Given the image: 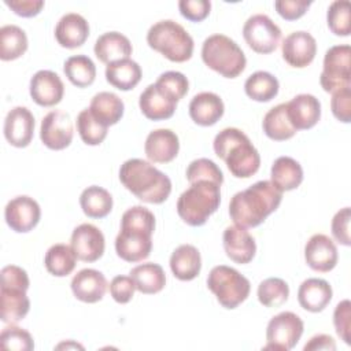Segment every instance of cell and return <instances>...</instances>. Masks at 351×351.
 Returning <instances> with one entry per match:
<instances>
[{"label":"cell","instance_id":"6da1fadb","mask_svg":"<svg viewBox=\"0 0 351 351\" xmlns=\"http://www.w3.org/2000/svg\"><path fill=\"white\" fill-rule=\"evenodd\" d=\"M155 215L143 206L128 208L121 218V230L115 237L117 255L125 262L147 259L152 251Z\"/></svg>","mask_w":351,"mask_h":351},{"label":"cell","instance_id":"7a4b0ae2","mask_svg":"<svg viewBox=\"0 0 351 351\" xmlns=\"http://www.w3.org/2000/svg\"><path fill=\"white\" fill-rule=\"evenodd\" d=\"M281 200L282 192L271 181L262 180L233 195L229 203V215L240 228H255L278 208Z\"/></svg>","mask_w":351,"mask_h":351},{"label":"cell","instance_id":"3957f363","mask_svg":"<svg viewBox=\"0 0 351 351\" xmlns=\"http://www.w3.org/2000/svg\"><path fill=\"white\" fill-rule=\"evenodd\" d=\"M119 181L129 192L145 203L160 204L171 193L169 176L138 158L128 159L121 165Z\"/></svg>","mask_w":351,"mask_h":351},{"label":"cell","instance_id":"277c9868","mask_svg":"<svg viewBox=\"0 0 351 351\" xmlns=\"http://www.w3.org/2000/svg\"><path fill=\"white\" fill-rule=\"evenodd\" d=\"M215 155L236 178L252 177L261 166V155L248 136L237 128H225L214 138Z\"/></svg>","mask_w":351,"mask_h":351},{"label":"cell","instance_id":"5b68a950","mask_svg":"<svg viewBox=\"0 0 351 351\" xmlns=\"http://www.w3.org/2000/svg\"><path fill=\"white\" fill-rule=\"evenodd\" d=\"M221 203V185L200 180L191 184L177 200V213L189 226H202L207 222Z\"/></svg>","mask_w":351,"mask_h":351},{"label":"cell","instance_id":"8992f818","mask_svg":"<svg viewBox=\"0 0 351 351\" xmlns=\"http://www.w3.org/2000/svg\"><path fill=\"white\" fill-rule=\"evenodd\" d=\"M148 45L176 63L186 62L193 53V38L176 21L163 19L154 23L147 33Z\"/></svg>","mask_w":351,"mask_h":351},{"label":"cell","instance_id":"52a82bcc","mask_svg":"<svg viewBox=\"0 0 351 351\" xmlns=\"http://www.w3.org/2000/svg\"><path fill=\"white\" fill-rule=\"evenodd\" d=\"M204 64L225 78H236L247 64L243 49L225 34L208 36L202 45Z\"/></svg>","mask_w":351,"mask_h":351},{"label":"cell","instance_id":"ba28073f","mask_svg":"<svg viewBox=\"0 0 351 351\" xmlns=\"http://www.w3.org/2000/svg\"><path fill=\"white\" fill-rule=\"evenodd\" d=\"M207 287L215 295L218 303L229 310L241 304L251 291L248 278L226 265H218L211 269L207 277Z\"/></svg>","mask_w":351,"mask_h":351},{"label":"cell","instance_id":"9c48e42d","mask_svg":"<svg viewBox=\"0 0 351 351\" xmlns=\"http://www.w3.org/2000/svg\"><path fill=\"white\" fill-rule=\"evenodd\" d=\"M319 84L329 93L351 86V47L348 44L333 45L325 52Z\"/></svg>","mask_w":351,"mask_h":351},{"label":"cell","instance_id":"30bf717a","mask_svg":"<svg viewBox=\"0 0 351 351\" xmlns=\"http://www.w3.org/2000/svg\"><path fill=\"white\" fill-rule=\"evenodd\" d=\"M303 329L304 324L302 318L292 311H282L271 317L266 328L267 344L263 346V350H292L299 343Z\"/></svg>","mask_w":351,"mask_h":351},{"label":"cell","instance_id":"8fae6325","mask_svg":"<svg viewBox=\"0 0 351 351\" xmlns=\"http://www.w3.org/2000/svg\"><path fill=\"white\" fill-rule=\"evenodd\" d=\"M243 37L256 53H271L280 44L281 29L265 14L250 16L243 26Z\"/></svg>","mask_w":351,"mask_h":351},{"label":"cell","instance_id":"7c38bea8","mask_svg":"<svg viewBox=\"0 0 351 351\" xmlns=\"http://www.w3.org/2000/svg\"><path fill=\"white\" fill-rule=\"evenodd\" d=\"M73 122L67 112L55 110L48 112L40 125V138L43 144L53 151L67 148L73 141Z\"/></svg>","mask_w":351,"mask_h":351},{"label":"cell","instance_id":"4fadbf2b","mask_svg":"<svg viewBox=\"0 0 351 351\" xmlns=\"http://www.w3.org/2000/svg\"><path fill=\"white\" fill-rule=\"evenodd\" d=\"M4 218L11 230L16 233H27L40 222L41 208L33 197L26 195L16 196L7 203Z\"/></svg>","mask_w":351,"mask_h":351},{"label":"cell","instance_id":"5bb4252c","mask_svg":"<svg viewBox=\"0 0 351 351\" xmlns=\"http://www.w3.org/2000/svg\"><path fill=\"white\" fill-rule=\"evenodd\" d=\"M70 245L77 259L90 263L103 256L106 240L97 226L92 223H81L73 230Z\"/></svg>","mask_w":351,"mask_h":351},{"label":"cell","instance_id":"9a60e30c","mask_svg":"<svg viewBox=\"0 0 351 351\" xmlns=\"http://www.w3.org/2000/svg\"><path fill=\"white\" fill-rule=\"evenodd\" d=\"M304 259L310 269L319 273H328L337 265L339 254L335 241L324 234H313L304 245Z\"/></svg>","mask_w":351,"mask_h":351},{"label":"cell","instance_id":"2e32d148","mask_svg":"<svg viewBox=\"0 0 351 351\" xmlns=\"http://www.w3.org/2000/svg\"><path fill=\"white\" fill-rule=\"evenodd\" d=\"M282 59L292 67L303 69L308 66L317 53V41L308 33L303 30L292 32L281 44Z\"/></svg>","mask_w":351,"mask_h":351},{"label":"cell","instance_id":"e0dca14e","mask_svg":"<svg viewBox=\"0 0 351 351\" xmlns=\"http://www.w3.org/2000/svg\"><path fill=\"white\" fill-rule=\"evenodd\" d=\"M34 134V117L27 107H14L4 119V137L16 148L27 147Z\"/></svg>","mask_w":351,"mask_h":351},{"label":"cell","instance_id":"ac0fdd59","mask_svg":"<svg viewBox=\"0 0 351 351\" xmlns=\"http://www.w3.org/2000/svg\"><path fill=\"white\" fill-rule=\"evenodd\" d=\"M30 96L41 107H52L62 101L64 85L60 77L51 70H38L30 80Z\"/></svg>","mask_w":351,"mask_h":351},{"label":"cell","instance_id":"d6986e66","mask_svg":"<svg viewBox=\"0 0 351 351\" xmlns=\"http://www.w3.org/2000/svg\"><path fill=\"white\" fill-rule=\"evenodd\" d=\"M222 243L226 256L239 265L250 263L255 256V239L244 228H240L237 225L228 226L223 230Z\"/></svg>","mask_w":351,"mask_h":351},{"label":"cell","instance_id":"ffe728a7","mask_svg":"<svg viewBox=\"0 0 351 351\" xmlns=\"http://www.w3.org/2000/svg\"><path fill=\"white\" fill-rule=\"evenodd\" d=\"M287 114L296 130H307L318 123L321 103L310 93H300L287 103Z\"/></svg>","mask_w":351,"mask_h":351},{"label":"cell","instance_id":"44dd1931","mask_svg":"<svg viewBox=\"0 0 351 351\" xmlns=\"http://www.w3.org/2000/svg\"><path fill=\"white\" fill-rule=\"evenodd\" d=\"M180 151L178 136L170 129H156L145 138V156L154 163H169Z\"/></svg>","mask_w":351,"mask_h":351},{"label":"cell","instance_id":"7402d4cb","mask_svg":"<svg viewBox=\"0 0 351 351\" xmlns=\"http://www.w3.org/2000/svg\"><path fill=\"white\" fill-rule=\"evenodd\" d=\"M70 285L75 299L84 303H96L106 295L108 284L101 271L82 269L73 277Z\"/></svg>","mask_w":351,"mask_h":351},{"label":"cell","instance_id":"603a6c76","mask_svg":"<svg viewBox=\"0 0 351 351\" xmlns=\"http://www.w3.org/2000/svg\"><path fill=\"white\" fill-rule=\"evenodd\" d=\"M88 37L89 23L82 15L77 12L64 14L56 23L55 38L63 48H78L88 40Z\"/></svg>","mask_w":351,"mask_h":351},{"label":"cell","instance_id":"cb8c5ba5","mask_svg":"<svg viewBox=\"0 0 351 351\" xmlns=\"http://www.w3.org/2000/svg\"><path fill=\"white\" fill-rule=\"evenodd\" d=\"M138 107L145 118L151 121H163L174 115L177 101L165 95L155 84H151L141 92Z\"/></svg>","mask_w":351,"mask_h":351},{"label":"cell","instance_id":"d4e9b609","mask_svg":"<svg viewBox=\"0 0 351 351\" xmlns=\"http://www.w3.org/2000/svg\"><path fill=\"white\" fill-rule=\"evenodd\" d=\"M189 117L200 126L215 125L225 112L222 99L213 92H200L195 95L189 103Z\"/></svg>","mask_w":351,"mask_h":351},{"label":"cell","instance_id":"484cf974","mask_svg":"<svg viewBox=\"0 0 351 351\" xmlns=\"http://www.w3.org/2000/svg\"><path fill=\"white\" fill-rule=\"evenodd\" d=\"M30 310V300L26 289L12 285L0 288V318L4 324H16L23 319Z\"/></svg>","mask_w":351,"mask_h":351},{"label":"cell","instance_id":"4316f807","mask_svg":"<svg viewBox=\"0 0 351 351\" xmlns=\"http://www.w3.org/2000/svg\"><path fill=\"white\" fill-rule=\"evenodd\" d=\"M332 287L322 278H307L298 289V302L302 308L310 313L322 311L332 300Z\"/></svg>","mask_w":351,"mask_h":351},{"label":"cell","instance_id":"83f0119b","mask_svg":"<svg viewBox=\"0 0 351 351\" xmlns=\"http://www.w3.org/2000/svg\"><path fill=\"white\" fill-rule=\"evenodd\" d=\"M96 58L106 64L129 59L132 55V44L126 36L118 32H107L97 37L93 47Z\"/></svg>","mask_w":351,"mask_h":351},{"label":"cell","instance_id":"f1b7e54d","mask_svg":"<svg viewBox=\"0 0 351 351\" xmlns=\"http://www.w3.org/2000/svg\"><path fill=\"white\" fill-rule=\"evenodd\" d=\"M170 270L181 281L196 278L202 269V256L199 250L192 244H181L170 256Z\"/></svg>","mask_w":351,"mask_h":351},{"label":"cell","instance_id":"f546056e","mask_svg":"<svg viewBox=\"0 0 351 351\" xmlns=\"http://www.w3.org/2000/svg\"><path fill=\"white\" fill-rule=\"evenodd\" d=\"M270 181L281 192L293 191L303 181V169L293 158L280 156L271 165Z\"/></svg>","mask_w":351,"mask_h":351},{"label":"cell","instance_id":"4dcf8cb0","mask_svg":"<svg viewBox=\"0 0 351 351\" xmlns=\"http://www.w3.org/2000/svg\"><path fill=\"white\" fill-rule=\"evenodd\" d=\"M89 111L100 123L108 128L121 121L125 104L122 99L112 92H99L92 97Z\"/></svg>","mask_w":351,"mask_h":351},{"label":"cell","instance_id":"1f68e13d","mask_svg":"<svg viewBox=\"0 0 351 351\" xmlns=\"http://www.w3.org/2000/svg\"><path fill=\"white\" fill-rule=\"evenodd\" d=\"M141 67L132 59H123L107 64L106 80L110 85L119 90H130L141 80Z\"/></svg>","mask_w":351,"mask_h":351},{"label":"cell","instance_id":"d6a6232c","mask_svg":"<svg viewBox=\"0 0 351 351\" xmlns=\"http://www.w3.org/2000/svg\"><path fill=\"white\" fill-rule=\"evenodd\" d=\"M130 277L136 289L144 295H154L160 292L166 285V274L160 265L147 262L130 270Z\"/></svg>","mask_w":351,"mask_h":351},{"label":"cell","instance_id":"836d02e7","mask_svg":"<svg viewBox=\"0 0 351 351\" xmlns=\"http://www.w3.org/2000/svg\"><path fill=\"white\" fill-rule=\"evenodd\" d=\"M262 129L263 133L274 141H285L296 134L298 130L292 126L287 114V103L277 104L265 114Z\"/></svg>","mask_w":351,"mask_h":351},{"label":"cell","instance_id":"e575fe53","mask_svg":"<svg viewBox=\"0 0 351 351\" xmlns=\"http://www.w3.org/2000/svg\"><path fill=\"white\" fill-rule=\"evenodd\" d=\"M80 206L86 217L100 219L107 217L112 210V196L107 189L90 185L82 191Z\"/></svg>","mask_w":351,"mask_h":351},{"label":"cell","instance_id":"d590c367","mask_svg":"<svg viewBox=\"0 0 351 351\" xmlns=\"http://www.w3.org/2000/svg\"><path fill=\"white\" fill-rule=\"evenodd\" d=\"M77 263V256L71 248L64 243L53 244L48 248L44 256V265L49 274L55 277L69 276Z\"/></svg>","mask_w":351,"mask_h":351},{"label":"cell","instance_id":"8d00e7d4","mask_svg":"<svg viewBox=\"0 0 351 351\" xmlns=\"http://www.w3.org/2000/svg\"><path fill=\"white\" fill-rule=\"evenodd\" d=\"M278 80L267 71H255L244 82L245 95L259 103H266L274 99L278 93Z\"/></svg>","mask_w":351,"mask_h":351},{"label":"cell","instance_id":"74e56055","mask_svg":"<svg viewBox=\"0 0 351 351\" xmlns=\"http://www.w3.org/2000/svg\"><path fill=\"white\" fill-rule=\"evenodd\" d=\"M27 36L16 25H4L0 29V59L15 60L27 51Z\"/></svg>","mask_w":351,"mask_h":351},{"label":"cell","instance_id":"f35d334b","mask_svg":"<svg viewBox=\"0 0 351 351\" xmlns=\"http://www.w3.org/2000/svg\"><path fill=\"white\" fill-rule=\"evenodd\" d=\"M63 71L67 80L77 88H86L95 82L96 66L86 55H74L66 59Z\"/></svg>","mask_w":351,"mask_h":351},{"label":"cell","instance_id":"ab89813d","mask_svg":"<svg viewBox=\"0 0 351 351\" xmlns=\"http://www.w3.org/2000/svg\"><path fill=\"white\" fill-rule=\"evenodd\" d=\"M256 295L259 303L265 307H280L288 300L289 287L282 278L269 277L258 285Z\"/></svg>","mask_w":351,"mask_h":351},{"label":"cell","instance_id":"60d3db41","mask_svg":"<svg viewBox=\"0 0 351 351\" xmlns=\"http://www.w3.org/2000/svg\"><path fill=\"white\" fill-rule=\"evenodd\" d=\"M77 132L86 145H99L107 137L108 128L100 123L89 108H84L77 117Z\"/></svg>","mask_w":351,"mask_h":351},{"label":"cell","instance_id":"b9f144b4","mask_svg":"<svg viewBox=\"0 0 351 351\" xmlns=\"http://www.w3.org/2000/svg\"><path fill=\"white\" fill-rule=\"evenodd\" d=\"M329 30L340 37H348L351 33L350 25V1L336 0L330 3L326 12Z\"/></svg>","mask_w":351,"mask_h":351},{"label":"cell","instance_id":"7bdbcfd3","mask_svg":"<svg viewBox=\"0 0 351 351\" xmlns=\"http://www.w3.org/2000/svg\"><path fill=\"white\" fill-rule=\"evenodd\" d=\"M155 85L169 97L176 100L177 103L188 93L189 89V82L188 78L180 73V71H166L162 73Z\"/></svg>","mask_w":351,"mask_h":351},{"label":"cell","instance_id":"ee69618b","mask_svg":"<svg viewBox=\"0 0 351 351\" xmlns=\"http://www.w3.org/2000/svg\"><path fill=\"white\" fill-rule=\"evenodd\" d=\"M186 180L189 181V184L200 180H208L222 185L223 174L213 160L207 158H199L189 163L186 169Z\"/></svg>","mask_w":351,"mask_h":351},{"label":"cell","instance_id":"f6af8a7d","mask_svg":"<svg viewBox=\"0 0 351 351\" xmlns=\"http://www.w3.org/2000/svg\"><path fill=\"white\" fill-rule=\"evenodd\" d=\"M0 344L4 350H16V351H32L34 348V341L32 335L14 324L1 330Z\"/></svg>","mask_w":351,"mask_h":351},{"label":"cell","instance_id":"bcb514c9","mask_svg":"<svg viewBox=\"0 0 351 351\" xmlns=\"http://www.w3.org/2000/svg\"><path fill=\"white\" fill-rule=\"evenodd\" d=\"M333 325L337 336L346 343L351 344L350 340V328H351V303L348 299L337 303L333 311Z\"/></svg>","mask_w":351,"mask_h":351},{"label":"cell","instance_id":"7dc6e473","mask_svg":"<svg viewBox=\"0 0 351 351\" xmlns=\"http://www.w3.org/2000/svg\"><path fill=\"white\" fill-rule=\"evenodd\" d=\"M330 110L333 117L343 122L350 123L351 121V86L343 88L332 93Z\"/></svg>","mask_w":351,"mask_h":351},{"label":"cell","instance_id":"c3c4849f","mask_svg":"<svg viewBox=\"0 0 351 351\" xmlns=\"http://www.w3.org/2000/svg\"><path fill=\"white\" fill-rule=\"evenodd\" d=\"M350 219H351V210L350 207L340 208L333 219H332V236L333 239L341 244V245H351V239H350Z\"/></svg>","mask_w":351,"mask_h":351},{"label":"cell","instance_id":"681fc988","mask_svg":"<svg viewBox=\"0 0 351 351\" xmlns=\"http://www.w3.org/2000/svg\"><path fill=\"white\" fill-rule=\"evenodd\" d=\"M178 10L185 19L191 22H202L208 16L211 3L208 0H180Z\"/></svg>","mask_w":351,"mask_h":351},{"label":"cell","instance_id":"f907efd6","mask_svg":"<svg viewBox=\"0 0 351 351\" xmlns=\"http://www.w3.org/2000/svg\"><path fill=\"white\" fill-rule=\"evenodd\" d=\"M311 3L310 0H277L274 1V8L285 21H296L307 12Z\"/></svg>","mask_w":351,"mask_h":351},{"label":"cell","instance_id":"816d5d0a","mask_svg":"<svg viewBox=\"0 0 351 351\" xmlns=\"http://www.w3.org/2000/svg\"><path fill=\"white\" fill-rule=\"evenodd\" d=\"M134 289L136 285L130 276H115L110 282V293L119 304L129 303L134 295Z\"/></svg>","mask_w":351,"mask_h":351},{"label":"cell","instance_id":"f5cc1de1","mask_svg":"<svg viewBox=\"0 0 351 351\" xmlns=\"http://www.w3.org/2000/svg\"><path fill=\"white\" fill-rule=\"evenodd\" d=\"M4 4L22 18H32L41 12L44 7L43 0H5Z\"/></svg>","mask_w":351,"mask_h":351},{"label":"cell","instance_id":"db71d44e","mask_svg":"<svg viewBox=\"0 0 351 351\" xmlns=\"http://www.w3.org/2000/svg\"><path fill=\"white\" fill-rule=\"evenodd\" d=\"M304 351H311V350H336V343L332 336L329 335H315L313 336L308 343L304 344L303 347Z\"/></svg>","mask_w":351,"mask_h":351}]
</instances>
